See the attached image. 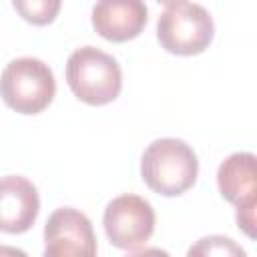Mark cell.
<instances>
[{"label":"cell","instance_id":"6da1fadb","mask_svg":"<svg viewBox=\"0 0 257 257\" xmlns=\"http://www.w3.org/2000/svg\"><path fill=\"white\" fill-rule=\"evenodd\" d=\"M199 175L195 151L181 139L165 137L153 141L141 157V177L147 187L163 197L189 191Z\"/></svg>","mask_w":257,"mask_h":257},{"label":"cell","instance_id":"7a4b0ae2","mask_svg":"<svg viewBox=\"0 0 257 257\" xmlns=\"http://www.w3.org/2000/svg\"><path fill=\"white\" fill-rule=\"evenodd\" d=\"M66 82L78 100L102 106L120 94L122 72L110 54L94 46H80L68 56Z\"/></svg>","mask_w":257,"mask_h":257},{"label":"cell","instance_id":"3957f363","mask_svg":"<svg viewBox=\"0 0 257 257\" xmlns=\"http://www.w3.org/2000/svg\"><path fill=\"white\" fill-rule=\"evenodd\" d=\"M56 94V80L50 66L38 58L22 56L6 64L0 74V96L20 114L42 112Z\"/></svg>","mask_w":257,"mask_h":257},{"label":"cell","instance_id":"277c9868","mask_svg":"<svg viewBox=\"0 0 257 257\" xmlns=\"http://www.w3.org/2000/svg\"><path fill=\"white\" fill-rule=\"evenodd\" d=\"M215 24L207 8L193 2L169 6L157 22V38L161 46L179 56L201 54L213 40Z\"/></svg>","mask_w":257,"mask_h":257},{"label":"cell","instance_id":"5b68a950","mask_svg":"<svg viewBox=\"0 0 257 257\" xmlns=\"http://www.w3.org/2000/svg\"><path fill=\"white\" fill-rule=\"evenodd\" d=\"M102 225L108 241L114 247L137 253L149 243L155 231V209L147 199L126 193L114 197L106 205Z\"/></svg>","mask_w":257,"mask_h":257},{"label":"cell","instance_id":"8992f818","mask_svg":"<svg viewBox=\"0 0 257 257\" xmlns=\"http://www.w3.org/2000/svg\"><path fill=\"white\" fill-rule=\"evenodd\" d=\"M46 257H92L96 255V239L90 219L74 209H56L44 225Z\"/></svg>","mask_w":257,"mask_h":257},{"label":"cell","instance_id":"52a82bcc","mask_svg":"<svg viewBox=\"0 0 257 257\" xmlns=\"http://www.w3.org/2000/svg\"><path fill=\"white\" fill-rule=\"evenodd\" d=\"M40 211V197L32 181L20 175L0 177V231L26 233Z\"/></svg>","mask_w":257,"mask_h":257},{"label":"cell","instance_id":"ba28073f","mask_svg":"<svg viewBox=\"0 0 257 257\" xmlns=\"http://www.w3.org/2000/svg\"><path fill=\"white\" fill-rule=\"evenodd\" d=\"M145 0H98L92 8V26L108 42L137 38L147 24Z\"/></svg>","mask_w":257,"mask_h":257},{"label":"cell","instance_id":"9c48e42d","mask_svg":"<svg viewBox=\"0 0 257 257\" xmlns=\"http://www.w3.org/2000/svg\"><path fill=\"white\" fill-rule=\"evenodd\" d=\"M219 193L225 201L243 207H257V177H255V155L253 153H233L229 155L217 171Z\"/></svg>","mask_w":257,"mask_h":257},{"label":"cell","instance_id":"30bf717a","mask_svg":"<svg viewBox=\"0 0 257 257\" xmlns=\"http://www.w3.org/2000/svg\"><path fill=\"white\" fill-rule=\"evenodd\" d=\"M16 12L34 26L50 24L62 6V0H12Z\"/></svg>","mask_w":257,"mask_h":257},{"label":"cell","instance_id":"8fae6325","mask_svg":"<svg viewBox=\"0 0 257 257\" xmlns=\"http://www.w3.org/2000/svg\"><path fill=\"white\" fill-rule=\"evenodd\" d=\"M189 255H245V251L229 237H221V235H211V237H203L195 247L189 249Z\"/></svg>","mask_w":257,"mask_h":257},{"label":"cell","instance_id":"7c38bea8","mask_svg":"<svg viewBox=\"0 0 257 257\" xmlns=\"http://www.w3.org/2000/svg\"><path fill=\"white\" fill-rule=\"evenodd\" d=\"M157 2H161L165 6H173V4H179V2H185V0H157Z\"/></svg>","mask_w":257,"mask_h":257}]
</instances>
